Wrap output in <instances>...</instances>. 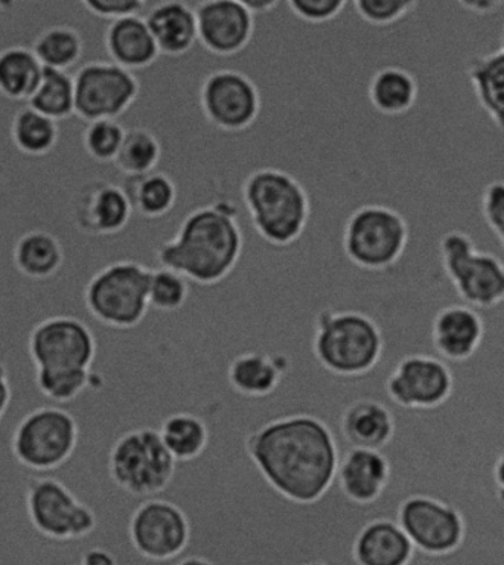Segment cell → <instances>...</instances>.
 I'll list each match as a JSON object with an SVG mask.
<instances>
[{"label":"cell","mask_w":504,"mask_h":565,"mask_svg":"<svg viewBox=\"0 0 504 565\" xmlns=\"http://www.w3.org/2000/svg\"><path fill=\"white\" fill-rule=\"evenodd\" d=\"M106 50L119 67L142 72L159 60V50L146 20L139 17L111 21L106 32Z\"/></svg>","instance_id":"cell-22"},{"label":"cell","mask_w":504,"mask_h":565,"mask_svg":"<svg viewBox=\"0 0 504 565\" xmlns=\"http://www.w3.org/2000/svg\"><path fill=\"white\" fill-rule=\"evenodd\" d=\"M81 7L99 19L115 21L138 17L147 7V2L143 0H85L81 2Z\"/></svg>","instance_id":"cell-39"},{"label":"cell","mask_w":504,"mask_h":565,"mask_svg":"<svg viewBox=\"0 0 504 565\" xmlns=\"http://www.w3.org/2000/svg\"><path fill=\"white\" fill-rule=\"evenodd\" d=\"M12 7H14V2H0V14H6Z\"/></svg>","instance_id":"cell-45"},{"label":"cell","mask_w":504,"mask_h":565,"mask_svg":"<svg viewBox=\"0 0 504 565\" xmlns=\"http://www.w3.org/2000/svg\"><path fill=\"white\" fill-rule=\"evenodd\" d=\"M81 565H117V561L111 552L103 547H93L82 555Z\"/></svg>","instance_id":"cell-41"},{"label":"cell","mask_w":504,"mask_h":565,"mask_svg":"<svg viewBox=\"0 0 504 565\" xmlns=\"http://www.w3.org/2000/svg\"><path fill=\"white\" fill-rule=\"evenodd\" d=\"M28 103L34 111L56 124L72 119L75 116V82L67 72L43 67L41 84Z\"/></svg>","instance_id":"cell-31"},{"label":"cell","mask_w":504,"mask_h":565,"mask_svg":"<svg viewBox=\"0 0 504 565\" xmlns=\"http://www.w3.org/2000/svg\"><path fill=\"white\" fill-rule=\"evenodd\" d=\"M75 116L85 124L117 120L138 97L139 84L132 72L116 64L89 63L73 77Z\"/></svg>","instance_id":"cell-13"},{"label":"cell","mask_w":504,"mask_h":565,"mask_svg":"<svg viewBox=\"0 0 504 565\" xmlns=\"http://www.w3.org/2000/svg\"><path fill=\"white\" fill-rule=\"evenodd\" d=\"M159 54L167 58H181L197 43V21L194 8L189 3L159 2L151 8L146 19Z\"/></svg>","instance_id":"cell-20"},{"label":"cell","mask_w":504,"mask_h":565,"mask_svg":"<svg viewBox=\"0 0 504 565\" xmlns=\"http://www.w3.org/2000/svg\"><path fill=\"white\" fill-rule=\"evenodd\" d=\"M191 298V282L168 268H153L149 301L151 310L162 315L180 312Z\"/></svg>","instance_id":"cell-33"},{"label":"cell","mask_w":504,"mask_h":565,"mask_svg":"<svg viewBox=\"0 0 504 565\" xmlns=\"http://www.w3.org/2000/svg\"><path fill=\"white\" fill-rule=\"evenodd\" d=\"M162 158L158 137L141 126L125 128V138L115 159V168L125 177H146L154 172Z\"/></svg>","instance_id":"cell-32"},{"label":"cell","mask_w":504,"mask_h":565,"mask_svg":"<svg viewBox=\"0 0 504 565\" xmlns=\"http://www.w3.org/2000/svg\"><path fill=\"white\" fill-rule=\"evenodd\" d=\"M367 94L377 113L386 117H397L406 115L415 107L419 85L408 70L388 65L377 70L372 76Z\"/></svg>","instance_id":"cell-26"},{"label":"cell","mask_w":504,"mask_h":565,"mask_svg":"<svg viewBox=\"0 0 504 565\" xmlns=\"http://www.w3.org/2000/svg\"><path fill=\"white\" fill-rule=\"evenodd\" d=\"M79 425L64 408L39 407L17 425L11 450L17 462L32 471L45 472L63 467L76 451Z\"/></svg>","instance_id":"cell-8"},{"label":"cell","mask_w":504,"mask_h":565,"mask_svg":"<svg viewBox=\"0 0 504 565\" xmlns=\"http://www.w3.org/2000/svg\"><path fill=\"white\" fill-rule=\"evenodd\" d=\"M469 84L476 102L493 121L498 132H503L504 121V46L476 56L468 65Z\"/></svg>","instance_id":"cell-24"},{"label":"cell","mask_w":504,"mask_h":565,"mask_svg":"<svg viewBox=\"0 0 504 565\" xmlns=\"http://www.w3.org/2000/svg\"><path fill=\"white\" fill-rule=\"evenodd\" d=\"M336 478L351 502L371 505L389 484L390 463L380 450L351 449L339 460Z\"/></svg>","instance_id":"cell-18"},{"label":"cell","mask_w":504,"mask_h":565,"mask_svg":"<svg viewBox=\"0 0 504 565\" xmlns=\"http://www.w3.org/2000/svg\"><path fill=\"white\" fill-rule=\"evenodd\" d=\"M175 471L176 460L153 428L124 434L108 456L112 482L135 498L162 493L171 486Z\"/></svg>","instance_id":"cell-6"},{"label":"cell","mask_w":504,"mask_h":565,"mask_svg":"<svg viewBox=\"0 0 504 565\" xmlns=\"http://www.w3.org/2000/svg\"><path fill=\"white\" fill-rule=\"evenodd\" d=\"M43 65L29 47L0 51V95L14 103L29 102L41 84Z\"/></svg>","instance_id":"cell-27"},{"label":"cell","mask_w":504,"mask_h":565,"mask_svg":"<svg viewBox=\"0 0 504 565\" xmlns=\"http://www.w3.org/2000/svg\"><path fill=\"white\" fill-rule=\"evenodd\" d=\"M117 182L129 199L130 206L143 218H164L176 206L180 193L175 182L167 173L151 172L146 177H125L117 171Z\"/></svg>","instance_id":"cell-25"},{"label":"cell","mask_w":504,"mask_h":565,"mask_svg":"<svg viewBox=\"0 0 504 565\" xmlns=\"http://www.w3.org/2000/svg\"><path fill=\"white\" fill-rule=\"evenodd\" d=\"M459 6L472 14L490 15L503 6V0H467V2H460Z\"/></svg>","instance_id":"cell-40"},{"label":"cell","mask_w":504,"mask_h":565,"mask_svg":"<svg viewBox=\"0 0 504 565\" xmlns=\"http://www.w3.org/2000/svg\"><path fill=\"white\" fill-rule=\"evenodd\" d=\"M482 220L497 238L498 246H504V184L502 180L490 181L481 193Z\"/></svg>","instance_id":"cell-37"},{"label":"cell","mask_w":504,"mask_h":565,"mask_svg":"<svg viewBox=\"0 0 504 565\" xmlns=\"http://www.w3.org/2000/svg\"><path fill=\"white\" fill-rule=\"evenodd\" d=\"M176 565H215L211 559L204 558V556H186L181 559Z\"/></svg>","instance_id":"cell-44"},{"label":"cell","mask_w":504,"mask_h":565,"mask_svg":"<svg viewBox=\"0 0 504 565\" xmlns=\"http://www.w3.org/2000/svg\"><path fill=\"white\" fill-rule=\"evenodd\" d=\"M247 10L251 15H265L268 12L276 10L280 2L277 0H243Z\"/></svg>","instance_id":"cell-43"},{"label":"cell","mask_w":504,"mask_h":565,"mask_svg":"<svg viewBox=\"0 0 504 565\" xmlns=\"http://www.w3.org/2000/svg\"><path fill=\"white\" fill-rule=\"evenodd\" d=\"M242 198L255 232L269 246L301 241L311 220V200L297 178L277 168L256 169L243 182Z\"/></svg>","instance_id":"cell-2"},{"label":"cell","mask_w":504,"mask_h":565,"mask_svg":"<svg viewBox=\"0 0 504 565\" xmlns=\"http://www.w3.org/2000/svg\"><path fill=\"white\" fill-rule=\"evenodd\" d=\"M419 3L415 0H356L360 19L372 25H390L410 14Z\"/></svg>","instance_id":"cell-36"},{"label":"cell","mask_w":504,"mask_h":565,"mask_svg":"<svg viewBox=\"0 0 504 565\" xmlns=\"http://www.w3.org/2000/svg\"><path fill=\"white\" fill-rule=\"evenodd\" d=\"M341 431L352 449L382 450L394 438V415L376 399H356L342 413Z\"/></svg>","instance_id":"cell-21"},{"label":"cell","mask_w":504,"mask_h":565,"mask_svg":"<svg viewBox=\"0 0 504 565\" xmlns=\"http://www.w3.org/2000/svg\"><path fill=\"white\" fill-rule=\"evenodd\" d=\"M397 523L423 555H453L467 541V521L458 508L428 494L407 498L398 508Z\"/></svg>","instance_id":"cell-12"},{"label":"cell","mask_w":504,"mask_h":565,"mask_svg":"<svg viewBox=\"0 0 504 565\" xmlns=\"http://www.w3.org/2000/svg\"><path fill=\"white\" fill-rule=\"evenodd\" d=\"M12 390L10 376H8L7 367L0 364V422L6 417L8 408L11 406Z\"/></svg>","instance_id":"cell-42"},{"label":"cell","mask_w":504,"mask_h":565,"mask_svg":"<svg viewBox=\"0 0 504 565\" xmlns=\"http://www.w3.org/2000/svg\"><path fill=\"white\" fill-rule=\"evenodd\" d=\"M33 54L43 67L67 72L84 55V39L69 25H52L39 33L32 45Z\"/></svg>","instance_id":"cell-30"},{"label":"cell","mask_w":504,"mask_h":565,"mask_svg":"<svg viewBox=\"0 0 504 565\" xmlns=\"http://www.w3.org/2000/svg\"><path fill=\"white\" fill-rule=\"evenodd\" d=\"M25 511L34 530L55 542L81 541L93 534L98 525L93 508L79 501L64 482L52 477L29 481Z\"/></svg>","instance_id":"cell-9"},{"label":"cell","mask_w":504,"mask_h":565,"mask_svg":"<svg viewBox=\"0 0 504 565\" xmlns=\"http://www.w3.org/2000/svg\"><path fill=\"white\" fill-rule=\"evenodd\" d=\"M194 12L197 41L213 55H236L254 38L255 17L243 0H204Z\"/></svg>","instance_id":"cell-16"},{"label":"cell","mask_w":504,"mask_h":565,"mask_svg":"<svg viewBox=\"0 0 504 565\" xmlns=\"http://www.w3.org/2000/svg\"><path fill=\"white\" fill-rule=\"evenodd\" d=\"M386 393L398 406L436 408L451 397L453 375L446 363L425 354L404 358L386 380Z\"/></svg>","instance_id":"cell-15"},{"label":"cell","mask_w":504,"mask_h":565,"mask_svg":"<svg viewBox=\"0 0 504 565\" xmlns=\"http://www.w3.org/2000/svg\"><path fill=\"white\" fill-rule=\"evenodd\" d=\"M484 320L475 308L454 303L441 308L433 317L430 338L438 354L450 362H467L484 339Z\"/></svg>","instance_id":"cell-17"},{"label":"cell","mask_w":504,"mask_h":565,"mask_svg":"<svg viewBox=\"0 0 504 565\" xmlns=\"http://www.w3.org/2000/svg\"><path fill=\"white\" fill-rule=\"evenodd\" d=\"M160 438L176 462H191L200 458L208 445L206 422L194 413H173L162 422Z\"/></svg>","instance_id":"cell-28"},{"label":"cell","mask_w":504,"mask_h":565,"mask_svg":"<svg viewBox=\"0 0 504 565\" xmlns=\"http://www.w3.org/2000/svg\"><path fill=\"white\" fill-rule=\"evenodd\" d=\"M410 228L403 214L385 204H363L347 216L342 233L346 259L364 271H385L403 258Z\"/></svg>","instance_id":"cell-5"},{"label":"cell","mask_w":504,"mask_h":565,"mask_svg":"<svg viewBox=\"0 0 504 565\" xmlns=\"http://www.w3.org/2000/svg\"><path fill=\"white\" fill-rule=\"evenodd\" d=\"M346 6L345 0H289L287 2L293 15L311 24L329 23L341 15Z\"/></svg>","instance_id":"cell-38"},{"label":"cell","mask_w":504,"mask_h":565,"mask_svg":"<svg viewBox=\"0 0 504 565\" xmlns=\"http://www.w3.org/2000/svg\"><path fill=\"white\" fill-rule=\"evenodd\" d=\"M129 541L143 558L158 563L178 558L190 545L189 516L175 503L149 499L130 516Z\"/></svg>","instance_id":"cell-14"},{"label":"cell","mask_w":504,"mask_h":565,"mask_svg":"<svg viewBox=\"0 0 504 565\" xmlns=\"http://www.w3.org/2000/svg\"><path fill=\"white\" fill-rule=\"evenodd\" d=\"M384 350V334L371 316L334 310L317 315L312 351L317 362L333 375H366L380 362Z\"/></svg>","instance_id":"cell-3"},{"label":"cell","mask_w":504,"mask_h":565,"mask_svg":"<svg viewBox=\"0 0 504 565\" xmlns=\"http://www.w3.org/2000/svg\"><path fill=\"white\" fill-rule=\"evenodd\" d=\"M299 565H328V564L320 563V561H311V563H303V564H299Z\"/></svg>","instance_id":"cell-46"},{"label":"cell","mask_w":504,"mask_h":565,"mask_svg":"<svg viewBox=\"0 0 504 565\" xmlns=\"http://www.w3.org/2000/svg\"><path fill=\"white\" fill-rule=\"evenodd\" d=\"M245 450L265 481L298 505L319 502L336 480V438L312 415L268 422L246 438Z\"/></svg>","instance_id":"cell-1"},{"label":"cell","mask_w":504,"mask_h":565,"mask_svg":"<svg viewBox=\"0 0 504 565\" xmlns=\"http://www.w3.org/2000/svg\"><path fill=\"white\" fill-rule=\"evenodd\" d=\"M200 111L212 128L243 132L255 124L262 108L258 86L238 70L208 73L199 88Z\"/></svg>","instance_id":"cell-11"},{"label":"cell","mask_w":504,"mask_h":565,"mask_svg":"<svg viewBox=\"0 0 504 565\" xmlns=\"http://www.w3.org/2000/svg\"><path fill=\"white\" fill-rule=\"evenodd\" d=\"M28 350L36 371H90L97 360V334L75 316H50L30 329Z\"/></svg>","instance_id":"cell-10"},{"label":"cell","mask_w":504,"mask_h":565,"mask_svg":"<svg viewBox=\"0 0 504 565\" xmlns=\"http://www.w3.org/2000/svg\"><path fill=\"white\" fill-rule=\"evenodd\" d=\"M440 260L455 294L468 307L491 310L504 299V265L498 256L476 249L468 233L453 230L441 237Z\"/></svg>","instance_id":"cell-7"},{"label":"cell","mask_w":504,"mask_h":565,"mask_svg":"<svg viewBox=\"0 0 504 565\" xmlns=\"http://www.w3.org/2000/svg\"><path fill=\"white\" fill-rule=\"evenodd\" d=\"M355 565H410L416 550L397 521L377 519L356 534L352 543Z\"/></svg>","instance_id":"cell-19"},{"label":"cell","mask_w":504,"mask_h":565,"mask_svg":"<svg viewBox=\"0 0 504 565\" xmlns=\"http://www.w3.org/2000/svg\"><path fill=\"white\" fill-rule=\"evenodd\" d=\"M153 268L120 260L95 273L82 288V301L90 319L111 330L128 332L146 320Z\"/></svg>","instance_id":"cell-4"},{"label":"cell","mask_w":504,"mask_h":565,"mask_svg":"<svg viewBox=\"0 0 504 565\" xmlns=\"http://www.w3.org/2000/svg\"><path fill=\"white\" fill-rule=\"evenodd\" d=\"M94 380L90 371H36L37 390L60 404L72 403L94 385Z\"/></svg>","instance_id":"cell-34"},{"label":"cell","mask_w":504,"mask_h":565,"mask_svg":"<svg viewBox=\"0 0 504 565\" xmlns=\"http://www.w3.org/2000/svg\"><path fill=\"white\" fill-rule=\"evenodd\" d=\"M289 363L285 355L265 352H243L228 366V382L234 391L246 397H265L277 390Z\"/></svg>","instance_id":"cell-23"},{"label":"cell","mask_w":504,"mask_h":565,"mask_svg":"<svg viewBox=\"0 0 504 565\" xmlns=\"http://www.w3.org/2000/svg\"><path fill=\"white\" fill-rule=\"evenodd\" d=\"M125 138V128L117 120H97L82 132L86 154L98 163H112Z\"/></svg>","instance_id":"cell-35"},{"label":"cell","mask_w":504,"mask_h":565,"mask_svg":"<svg viewBox=\"0 0 504 565\" xmlns=\"http://www.w3.org/2000/svg\"><path fill=\"white\" fill-rule=\"evenodd\" d=\"M10 135L15 149L30 158H42L54 150L60 126L33 108L19 107L11 117Z\"/></svg>","instance_id":"cell-29"}]
</instances>
